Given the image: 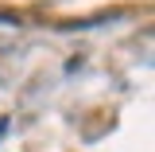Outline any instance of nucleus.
<instances>
[{
	"instance_id": "nucleus-1",
	"label": "nucleus",
	"mask_w": 155,
	"mask_h": 152,
	"mask_svg": "<svg viewBox=\"0 0 155 152\" xmlns=\"http://www.w3.org/2000/svg\"><path fill=\"white\" fill-rule=\"evenodd\" d=\"M4 125H8V121H0V133H4Z\"/></svg>"
}]
</instances>
